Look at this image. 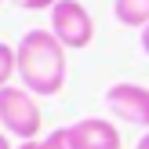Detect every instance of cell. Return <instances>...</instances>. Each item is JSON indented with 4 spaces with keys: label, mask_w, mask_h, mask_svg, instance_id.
Instances as JSON below:
<instances>
[{
    "label": "cell",
    "mask_w": 149,
    "mask_h": 149,
    "mask_svg": "<svg viewBox=\"0 0 149 149\" xmlns=\"http://www.w3.org/2000/svg\"><path fill=\"white\" fill-rule=\"evenodd\" d=\"M15 149H40V138H33V142H18Z\"/></svg>",
    "instance_id": "obj_10"
},
{
    "label": "cell",
    "mask_w": 149,
    "mask_h": 149,
    "mask_svg": "<svg viewBox=\"0 0 149 149\" xmlns=\"http://www.w3.org/2000/svg\"><path fill=\"white\" fill-rule=\"evenodd\" d=\"M113 15L127 29H146L149 26V0H113Z\"/></svg>",
    "instance_id": "obj_6"
},
{
    "label": "cell",
    "mask_w": 149,
    "mask_h": 149,
    "mask_svg": "<svg viewBox=\"0 0 149 149\" xmlns=\"http://www.w3.org/2000/svg\"><path fill=\"white\" fill-rule=\"evenodd\" d=\"M18 80L26 91L51 98L65 87V47L51 29H29L18 40Z\"/></svg>",
    "instance_id": "obj_1"
},
{
    "label": "cell",
    "mask_w": 149,
    "mask_h": 149,
    "mask_svg": "<svg viewBox=\"0 0 149 149\" xmlns=\"http://www.w3.org/2000/svg\"><path fill=\"white\" fill-rule=\"evenodd\" d=\"M142 51H146V55H149V26L142 29Z\"/></svg>",
    "instance_id": "obj_12"
},
{
    "label": "cell",
    "mask_w": 149,
    "mask_h": 149,
    "mask_svg": "<svg viewBox=\"0 0 149 149\" xmlns=\"http://www.w3.org/2000/svg\"><path fill=\"white\" fill-rule=\"evenodd\" d=\"M0 127L18 142H33L44 127L36 95L26 91V87H15V84L0 87Z\"/></svg>",
    "instance_id": "obj_2"
},
{
    "label": "cell",
    "mask_w": 149,
    "mask_h": 149,
    "mask_svg": "<svg viewBox=\"0 0 149 149\" xmlns=\"http://www.w3.org/2000/svg\"><path fill=\"white\" fill-rule=\"evenodd\" d=\"M0 149H15V146H11V138H7V131H0Z\"/></svg>",
    "instance_id": "obj_11"
},
{
    "label": "cell",
    "mask_w": 149,
    "mask_h": 149,
    "mask_svg": "<svg viewBox=\"0 0 149 149\" xmlns=\"http://www.w3.org/2000/svg\"><path fill=\"white\" fill-rule=\"evenodd\" d=\"M51 33L62 40L65 51H80L95 40V18L80 0H58L51 7Z\"/></svg>",
    "instance_id": "obj_3"
},
{
    "label": "cell",
    "mask_w": 149,
    "mask_h": 149,
    "mask_svg": "<svg viewBox=\"0 0 149 149\" xmlns=\"http://www.w3.org/2000/svg\"><path fill=\"white\" fill-rule=\"evenodd\" d=\"M65 138L73 149H120V131L106 116H84V120L69 124Z\"/></svg>",
    "instance_id": "obj_5"
},
{
    "label": "cell",
    "mask_w": 149,
    "mask_h": 149,
    "mask_svg": "<svg viewBox=\"0 0 149 149\" xmlns=\"http://www.w3.org/2000/svg\"><path fill=\"white\" fill-rule=\"evenodd\" d=\"M40 149H73L69 138H65V127H58V131H51L47 138H40Z\"/></svg>",
    "instance_id": "obj_8"
},
{
    "label": "cell",
    "mask_w": 149,
    "mask_h": 149,
    "mask_svg": "<svg viewBox=\"0 0 149 149\" xmlns=\"http://www.w3.org/2000/svg\"><path fill=\"white\" fill-rule=\"evenodd\" d=\"M11 4H18L22 11H51L58 0H11Z\"/></svg>",
    "instance_id": "obj_9"
},
{
    "label": "cell",
    "mask_w": 149,
    "mask_h": 149,
    "mask_svg": "<svg viewBox=\"0 0 149 149\" xmlns=\"http://www.w3.org/2000/svg\"><path fill=\"white\" fill-rule=\"evenodd\" d=\"M11 77H18V51L0 40V87L11 84Z\"/></svg>",
    "instance_id": "obj_7"
},
{
    "label": "cell",
    "mask_w": 149,
    "mask_h": 149,
    "mask_svg": "<svg viewBox=\"0 0 149 149\" xmlns=\"http://www.w3.org/2000/svg\"><path fill=\"white\" fill-rule=\"evenodd\" d=\"M135 149H149V131H146L142 138H138V146H135Z\"/></svg>",
    "instance_id": "obj_13"
},
{
    "label": "cell",
    "mask_w": 149,
    "mask_h": 149,
    "mask_svg": "<svg viewBox=\"0 0 149 149\" xmlns=\"http://www.w3.org/2000/svg\"><path fill=\"white\" fill-rule=\"evenodd\" d=\"M106 106L113 116H120L124 124H135V127H149V87L142 84H113L106 91Z\"/></svg>",
    "instance_id": "obj_4"
},
{
    "label": "cell",
    "mask_w": 149,
    "mask_h": 149,
    "mask_svg": "<svg viewBox=\"0 0 149 149\" xmlns=\"http://www.w3.org/2000/svg\"><path fill=\"white\" fill-rule=\"evenodd\" d=\"M0 4H4V0H0Z\"/></svg>",
    "instance_id": "obj_14"
}]
</instances>
